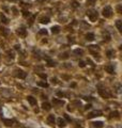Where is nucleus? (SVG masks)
Returning <instances> with one entry per match:
<instances>
[{"instance_id":"obj_1","label":"nucleus","mask_w":122,"mask_h":128,"mask_svg":"<svg viewBox=\"0 0 122 128\" xmlns=\"http://www.w3.org/2000/svg\"><path fill=\"white\" fill-rule=\"evenodd\" d=\"M87 15H88V17H89V19L91 21H95L97 19V11H94V10H91V11H88L87 12Z\"/></svg>"},{"instance_id":"obj_2","label":"nucleus","mask_w":122,"mask_h":128,"mask_svg":"<svg viewBox=\"0 0 122 128\" xmlns=\"http://www.w3.org/2000/svg\"><path fill=\"white\" fill-rule=\"evenodd\" d=\"M103 16L106 17V18H108V17L111 16V14H113V10H111V8L109 7V5H107V7H105L103 9Z\"/></svg>"},{"instance_id":"obj_3","label":"nucleus","mask_w":122,"mask_h":128,"mask_svg":"<svg viewBox=\"0 0 122 128\" xmlns=\"http://www.w3.org/2000/svg\"><path fill=\"white\" fill-rule=\"evenodd\" d=\"M14 75H15L17 78H19V79H25L26 76H27V74L21 70H16L15 72H14Z\"/></svg>"},{"instance_id":"obj_4","label":"nucleus","mask_w":122,"mask_h":128,"mask_svg":"<svg viewBox=\"0 0 122 128\" xmlns=\"http://www.w3.org/2000/svg\"><path fill=\"white\" fill-rule=\"evenodd\" d=\"M102 114H103V112L101 110H94V111H92L91 113L88 114V119H92V117H95V116H101Z\"/></svg>"},{"instance_id":"obj_5","label":"nucleus","mask_w":122,"mask_h":128,"mask_svg":"<svg viewBox=\"0 0 122 128\" xmlns=\"http://www.w3.org/2000/svg\"><path fill=\"white\" fill-rule=\"evenodd\" d=\"M53 104H54V107H61L65 104L62 99H58V98H54L53 99Z\"/></svg>"},{"instance_id":"obj_6","label":"nucleus","mask_w":122,"mask_h":128,"mask_svg":"<svg viewBox=\"0 0 122 128\" xmlns=\"http://www.w3.org/2000/svg\"><path fill=\"white\" fill-rule=\"evenodd\" d=\"M99 94H100V95H101L103 98H109V97H110V94H109L107 91L103 90V89H100V90H99Z\"/></svg>"},{"instance_id":"obj_7","label":"nucleus","mask_w":122,"mask_h":128,"mask_svg":"<svg viewBox=\"0 0 122 128\" xmlns=\"http://www.w3.org/2000/svg\"><path fill=\"white\" fill-rule=\"evenodd\" d=\"M27 100L31 106H37V104H38L37 98H34L33 96H27Z\"/></svg>"},{"instance_id":"obj_8","label":"nucleus","mask_w":122,"mask_h":128,"mask_svg":"<svg viewBox=\"0 0 122 128\" xmlns=\"http://www.w3.org/2000/svg\"><path fill=\"white\" fill-rule=\"evenodd\" d=\"M57 123H58V126L61 127V128H63V127L67 126V122H65L62 117H58V119H57Z\"/></svg>"},{"instance_id":"obj_9","label":"nucleus","mask_w":122,"mask_h":128,"mask_svg":"<svg viewBox=\"0 0 122 128\" xmlns=\"http://www.w3.org/2000/svg\"><path fill=\"white\" fill-rule=\"evenodd\" d=\"M17 34L21 37H26L27 36V31H26L24 28H19L18 30H17Z\"/></svg>"},{"instance_id":"obj_10","label":"nucleus","mask_w":122,"mask_h":128,"mask_svg":"<svg viewBox=\"0 0 122 128\" xmlns=\"http://www.w3.org/2000/svg\"><path fill=\"white\" fill-rule=\"evenodd\" d=\"M42 109L45 110V111H49V110L51 109L50 104H49V102H47V101L43 102V104H42Z\"/></svg>"},{"instance_id":"obj_11","label":"nucleus","mask_w":122,"mask_h":128,"mask_svg":"<svg viewBox=\"0 0 122 128\" xmlns=\"http://www.w3.org/2000/svg\"><path fill=\"white\" fill-rule=\"evenodd\" d=\"M55 121H56V119H55V115H54V114L48 115V117H47V123H48L49 125H54V124H55Z\"/></svg>"},{"instance_id":"obj_12","label":"nucleus","mask_w":122,"mask_h":128,"mask_svg":"<svg viewBox=\"0 0 122 128\" xmlns=\"http://www.w3.org/2000/svg\"><path fill=\"white\" fill-rule=\"evenodd\" d=\"M105 70L109 74H115V66L114 65H107L105 66Z\"/></svg>"},{"instance_id":"obj_13","label":"nucleus","mask_w":122,"mask_h":128,"mask_svg":"<svg viewBox=\"0 0 122 128\" xmlns=\"http://www.w3.org/2000/svg\"><path fill=\"white\" fill-rule=\"evenodd\" d=\"M2 122L4 123L5 126H8V127H11L12 125H13V120H10V119H2Z\"/></svg>"},{"instance_id":"obj_14","label":"nucleus","mask_w":122,"mask_h":128,"mask_svg":"<svg viewBox=\"0 0 122 128\" xmlns=\"http://www.w3.org/2000/svg\"><path fill=\"white\" fill-rule=\"evenodd\" d=\"M45 59H46V61H47V66H48V67H54V66H56L55 61L50 60L49 58H45Z\"/></svg>"},{"instance_id":"obj_15","label":"nucleus","mask_w":122,"mask_h":128,"mask_svg":"<svg viewBox=\"0 0 122 128\" xmlns=\"http://www.w3.org/2000/svg\"><path fill=\"white\" fill-rule=\"evenodd\" d=\"M92 125H93V127H95V128H102L104 126V123L103 122H93L92 123Z\"/></svg>"},{"instance_id":"obj_16","label":"nucleus","mask_w":122,"mask_h":128,"mask_svg":"<svg viewBox=\"0 0 122 128\" xmlns=\"http://www.w3.org/2000/svg\"><path fill=\"white\" fill-rule=\"evenodd\" d=\"M0 19H1V21H2L3 23H9V19H8L7 17H5V15L2 14V13H1V15H0Z\"/></svg>"},{"instance_id":"obj_17","label":"nucleus","mask_w":122,"mask_h":128,"mask_svg":"<svg viewBox=\"0 0 122 128\" xmlns=\"http://www.w3.org/2000/svg\"><path fill=\"white\" fill-rule=\"evenodd\" d=\"M51 32H53L54 34H57V33H59L60 32V27H58V26L53 27V28H51Z\"/></svg>"},{"instance_id":"obj_18","label":"nucleus","mask_w":122,"mask_h":128,"mask_svg":"<svg viewBox=\"0 0 122 128\" xmlns=\"http://www.w3.org/2000/svg\"><path fill=\"white\" fill-rule=\"evenodd\" d=\"M116 27H117L118 30L121 32V31H122V21L121 20H117V21H116Z\"/></svg>"},{"instance_id":"obj_19","label":"nucleus","mask_w":122,"mask_h":128,"mask_svg":"<svg viewBox=\"0 0 122 128\" xmlns=\"http://www.w3.org/2000/svg\"><path fill=\"white\" fill-rule=\"evenodd\" d=\"M86 37H87L88 41H93L94 40V34H93V33H88V34L86 35Z\"/></svg>"},{"instance_id":"obj_20","label":"nucleus","mask_w":122,"mask_h":128,"mask_svg":"<svg viewBox=\"0 0 122 128\" xmlns=\"http://www.w3.org/2000/svg\"><path fill=\"white\" fill-rule=\"evenodd\" d=\"M40 23H49V18L48 17H42V18L40 19Z\"/></svg>"},{"instance_id":"obj_21","label":"nucleus","mask_w":122,"mask_h":128,"mask_svg":"<svg viewBox=\"0 0 122 128\" xmlns=\"http://www.w3.org/2000/svg\"><path fill=\"white\" fill-rule=\"evenodd\" d=\"M107 57H108L109 59L114 58V57H115V51L114 50H108L107 51Z\"/></svg>"},{"instance_id":"obj_22","label":"nucleus","mask_w":122,"mask_h":128,"mask_svg":"<svg viewBox=\"0 0 122 128\" xmlns=\"http://www.w3.org/2000/svg\"><path fill=\"white\" fill-rule=\"evenodd\" d=\"M71 5H72L73 8H75V9H76V8H78V7H79V3L77 2V1H75V0H73V1H71Z\"/></svg>"},{"instance_id":"obj_23","label":"nucleus","mask_w":122,"mask_h":128,"mask_svg":"<svg viewBox=\"0 0 122 128\" xmlns=\"http://www.w3.org/2000/svg\"><path fill=\"white\" fill-rule=\"evenodd\" d=\"M110 117H119V112L118 111H114L110 113Z\"/></svg>"},{"instance_id":"obj_24","label":"nucleus","mask_w":122,"mask_h":128,"mask_svg":"<svg viewBox=\"0 0 122 128\" xmlns=\"http://www.w3.org/2000/svg\"><path fill=\"white\" fill-rule=\"evenodd\" d=\"M38 84H39L40 86H42V88H47V86H48V84H47L46 82H43V81H40Z\"/></svg>"},{"instance_id":"obj_25","label":"nucleus","mask_w":122,"mask_h":128,"mask_svg":"<svg viewBox=\"0 0 122 128\" xmlns=\"http://www.w3.org/2000/svg\"><path fill=\"white\" fill-rule=\"evenodd\" d=\"M97 2V0H87V5H93Z\"/></svg>"},{"instance_id":"obj_26","label":"nucleus","mask_w":122,"mask_h":128,"mask_svg":"<svg viewBox=\"0 0 122 128\" xmlns=\"http://www.w3.org/2000/svg\"><path fill=\"white\" fill-rule=\"evenodd\" d=\"M60 58H61V59H67V58H69V54H67V52L61 54H60Z\"/></svg>"},{"instance_id":"obj_27","label":"nucleus","mask_w":122,"mask_h":128,"mask_svg":"<svg viewBox=\"0 0 122 128\" xmlns=\"http://www.w3.org/2000/svg\"><path fill=\"white\" fill-rule=\"evenodd\" d=\"M74 54H83L84 51L81 50V49H75V50H74Z\"/></svg>"},{"instance_id":"obj_28","label":"nucleus","mask_w":122,"mask_h":128,"mask_svg":"<svg viewBox=\"0 0 122 128\" xmlns=\"http://www.w3.org/2000/svg\"><path fill=\"white\" fill-rule=\"evenodd\" d=\"M23 15L25 17H29L30 16V12L29 11H23Z\"/></svg>"},{"instance_id":"obj_29","label":"nucleus","mask_w":122,"mask_h":128,"mask_svg":"<svg viewBox=\"0 0 122 128\" xmlns=\"http://www.w3.org/2000/svg\"><path fill=\"white\" fill-rule=\"evenodd\" d=\"M39 33H40V34H43V35H44V34L46 35V34H47V31L45 30V29H41V31H40Z\"/></svg>"},{"instance_id":"obj_30","label":"nucleus","mask_w":122,"mask_h":128,"mask_svg":"<svg viewBox=\"0 0 122 128\" xmlns=\"http://www.w3.org/2000/svg\"><path fill=\"white\" fill-rule=\"evenodd\" d=\"M63 115H64L65 120H67V122H71V117H70V116H69V115H67V113H64V114H63Z\"/></svg>"},{"instance_id":"obj_31","label":"nucleus","mask_w":122,"mask_h":128,"mask_svg":"<svg viewBox=\"0 0 122 128\" xmlns=\"http://www.w3.org/2000/svg\"><path fill=\"white\" fill-rule=\"evenodd\" d=\"M39 76L41 77V78H43V79H46V78H47L46 74H39Z\"/></svg>"},{"instance_id":"obj_32","label":"nucleus","mask_w":122,"mask_h":128,"mask_svg":"<svg viewBox=\"0 0 122 128\" xmlns=\"http://www.w3.org/2000/svg\"><path fill=\"white\" fill-rule=\"evenodd\" d=\"M51 82H53L54 84H57V83H58V80H57V78H51Z\"/></svg>"},{"instance_id":"obj_33","label":"nucleus","mask_w":122,"mask_h":128,"mask_svg":"<svg viewBox=\"0 0 122 128\" xmlns=\"http://www.w3.org/2000/svg\"><path fill=\"white\" fill-rule=\"evenodd\" d=\"M79 66H80V67H85L86 66L85 62H84V61H80V62H79Z\"/></svg>"},{"instance_id":"obj_34","label":"nucleus","mask_w":122,"mask_h":128,"mask_svg":"<svg viewBox=\"0 0 122 128\" xmlns=\"http://www.w3.org/2000/svg\"><path fill=\"white\" fill-rule=\"evenodd\" d=\"M92 107L91 106V104H88V105H86V107H85V110H88V109H90V108Z\"/></svg>"},{"instance_id":"obj_35","label":"nucleus","mask_w":122,"mask_h":128,"mask_svg":"<svg viewBox=\"0 0 122 128\" xmlns=\"http://www.w3.org/2000/svg\"><path fill=\"white\" fill-rule=\"evenodd\" d=\"M57 95H58V96H60V97H62V96H64V94H63L62 92H58Z\"/></svg>"},{"instance_id":"obj_36","label":"nucleus","mask_w":122,"mask_h":128,"mask_svg":"<svg viewBox=\"0 0 122 128\" xmlns=\"http://www.w3.org/2000/svg\"><path fill=\"white\" fill-rule=\"evenodd\" d=\"M118 12H119V13H121V5H119V7H118Z\"/></svg>"},{"instance_id":"obj_37","label":"nucleus","mask_w":122,"mask_h":128,"mask_svg":"<svg viewBox=\"0 0 122 128\" xmlns=\"http://www.w3.org/2000/svg\"><path fill=\"white\" fill-rule=\"evenodd\" d=\"M46 0H38V2H40V3H42V2H45Z\"/></svg>"},{"instance_id":"obj_38","label":"nucleus","mask_w":122,"mask_h":128,"mask_svg":"<svg viewBox=\"0 0 122 128\" xmlns=\"http://www.w3.org/2000/svg\"><path fill=\"white\" fill-rule=\"evenodd\" d=\"M19 47H21L19 45H15V49H19Z\"/></svg>"},{"instance_id":"obj_39","label":"nucleus","mask_w":122,"mask_h":128,"mask_svg":"<svg viewBox=\"0 0 122 128\" xmlns=\"http://www.w3.org/2000/svg\"><path fill=\"white\" fill-rule=\"evenodd\" d=\"M8 1H11V2H15V1H17V0H8Z\"/></svg>"},{"instance_id":"obj_40","label":"nucleus","mask_w":122,"mask_h":128,"mask_svg":"<svg viewBox=\"0 0 122 128\" xmlns=\"http://www.w3.org/2000/svg\"><path fill=\"white\" fill-rule=\"evenodd\" d=\"M108 128H113V127H108Z\"/></svg>"},{"instance_id":"obj_41","label":"nucleus","mask_w":122,"mask_h":128,"mask_svg":"<svg viewBox=\"0 0 122 128\" xmlns=\"http://www.w3.org/2000/svg\"><path fill=\"white\" fill-rule=\"evenodd\" d=\"M0 83H1V82H0Z\"/></svg>"}]
</instances>
